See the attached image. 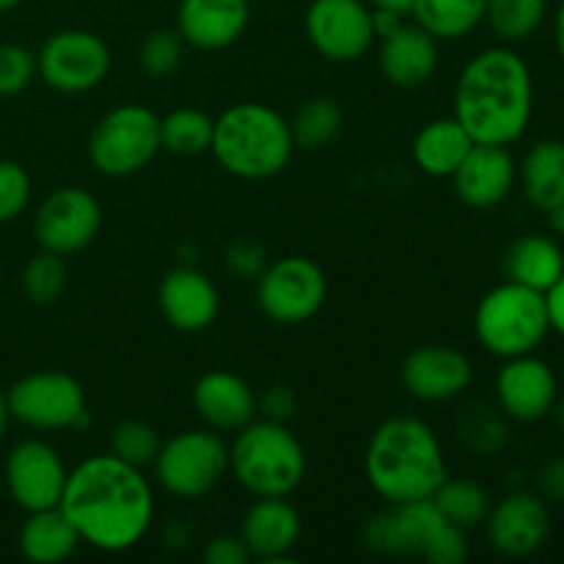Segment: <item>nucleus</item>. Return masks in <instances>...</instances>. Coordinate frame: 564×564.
Returning a JSON list of instances; mask_svg holds the SVG:
<instances>
[{
    "mask_svg": "<svg viewBox=\"0 0 564 564\" xmlns=\"http://www.w3.org/2000/svg\"><path fill=\"white\" fill-rule=\"evenodd\" d=\"M58 507L80 543L102 554H124L152 529L154 490L143 468L108 452L86 457L66 474Z\"/></svg>",
    "mask_w": 564,
    "mask_h": 564,
    "instance_id": "nucleus-1",
    "label": "nucleus"
},
{
    "mask_svg": "<svg viewBox=\"0 0 564 564\" xmlns=\"http://www.w3.org/2000/svg\"><path fill=\"white\" fill-rule=\"evenodd\" d=\"M534 80L512 47H488L463 66L455 86V119L474 143L510 147L529 130Z\"/></svg>",
    "mask_w": 564,
    "mask_h": 564,
    "instance_id": "nucleus-2",
    "label": "nucleus"
},
{
    "mask_svg": "<svg viewBox=\"0 0 564 564\" xmlns=\"http://www.w3.org/2000/svg\"><path fill=\"white\" fill-rule=\"evenodd\" d=\"M367 482L386 505L433 499L449 477L444 446L427 422L416 416H391L375 427L364 455Z\"/></svg>",
    "mask_w": 564,
    "mask_h": 564,
    "instance_id": "nucleus-3",
    "label": "nucleus"
},
{
    "mask_svg": "<svg viewBox=\"0 0 564 564\" xmlns=\"http://www.w3.org/2000/svg\"><path fill=\"white\" fill-rule=\"evenodd\" d=\"M220 169L237 180H273L290 165L295 141L290 121L264 102H237L215 119L213 147Z\"/></svg>",
    "mask_w": 564,
    "mask_h": 564,
    "instance_id": "nucleus-4",
    "label": "nucleus"
},
{
    "mask_svg": "<svg viewBox=\"0 0 564 564\" xmlns=\"http://www.w3.org/2000/svg\"><path fill=\"white\" fill-rule=\"evenodd\" d=\"M364 545L380 556H416L427 564H463L468 560L466 529L455 527L430 499L386 505L364 527Z\"/></svg>",
    "mask_w": 564,
    "mask_h": 564,
    "instance_id": "nucleus-5",
    "label": "nucleus"
},
{
    "mask_svg": "<svg viewBox=\"0 0 564 564\" xmlns=\"http://www.w3.org/2000/svg\"><path fill=\"white\" fill-rule=\"evenodd\" d=\"M306 449L286 424L253 419L229 446V471L257 499H286L306 479Z\"/></svg>",
    "mask_w": 564,
    "mask_h": 564,
    "instance_id": "nucleus-6",
    "label": "nucleus"
},
{
    "mask_svg": "<svg viewBox=\"0 0 564 564\" xmlns=\"http://www.w3.org/2000/svg\"><path fill=\"white\" fill-rule=\"evenodd\" d=\"M549 330L545 295L516 281H501L485 292L474 312V334L496 358L529 356L543 345Z\"/></svg>",
    "mask_w": 564,
    "mask_h": 564,
    "instance_id": "nucleus-7",
    "label": "nucleus"
},
{
    "mask_svg": "<svg viewBox=\"0 0 564 564\" xmlns=\"http://www.w3.org/2000/svg\"><path fill=\"white\" fill-rule=\"evenodd\" d=\"M160 149V116L138 102L116 105L94 124L88 138V160L102 176L138 174Z\"/></svg>",
    "mask_w": 564,
    "mask_h": 564,
    "instance_id": "nucleus-8",
    "label": "nucleus"
},
{
    "mask_svg": "<svg viewBox=\"0 0 564 564\" xmlns=\"http://www.w3.org/2000/svg\"><path fill=\"white\" fill-rule=\"evenodd\" d=\"M152 466L165 494L196 501L213 494L229 474V446L215 430H185L160 444Z\"/></svg>",
    "mask_w": 564,
    "mask_h": 564,
    "instance_id": "nucleus-9",
    "label": "nucleus"
},
{
    "mask_svg": "<svg viewBox=\"0 0 564 564\" xmlns=\"http://www.w3.org/2000/svg\"><path fill=\"white\" fill-rule=\"evenodd\" d=\"M6 400L11 419L39 433L80 430L88 424L86 391L72 375L55 369L22 375L6 391Z\"/></svg>",
    "mask_w": 564,
    "mask_h": 564,
    "instance_id": "nucleus-10",
    "label": "nucleus"
},
{
    "mask_svg": "<svg viewBox=\"0 0 564 564\" xmlns=\"http://www.w3.org/2000/svg\"><path fill=\"white\" fill-rule=\"evenodd\" d=\"M328 297L325 270L308 257H281L257 279V303L279 325H303L317 317Z\"/></svg>",
    "mask_w": 564,
    "mask_h": 564,
    "instance_id": "nucleus-11",
    "label": "nucleus"
},
{
    "mask_svg": "<svg viewBox=\"0 0 564 564\" xmlns=\"http://www.w3.org/2000/svg\"><path fill=\"white\" fill-rule=\"evenodd\" d=\"M110 47L91 31H58L42 44L36 72L53 91L83 94L97 88L110 72Z\"/></svg>",
    "mask_w": 564,
    "mask_h": 564,
    "instance_id": "nucleus-12",
    "label": "nucleus"
},
{
    "mask_svg": "<svg viewBox=\"0 0 564 564\" xmlns=\"http://www.w3.org/2000/svg\"><path fill=\"white\" fill-rule=\"evenodd\" d=\"M303 28L312 47L334 64L364 58L378 42L367 0H312Z\"/></svg>",
    "mask_w": 564,
    "mask_h": 564,
    "instance_id": "nucleus-13",
    "label": "nucleus"
},
{
    "mask_svg": "<svg viewBox=\"0 0 564 564\" xmlns=\"http://www.w3.org/2000/svg\"><path fill=\"white\" fill-rule=\"evenodd\" d=\"M102 226V207L83 187H58L39 204L33 215V237L39 248L58 257L83 251Z\"/></svg>",
    "mask_w": 564,
    "mask_h": 564,
    "instance_id": "nucleus-14",
    "label": "nucleus"
},
{
    "mask_svg": "<svg viewBox=\"0 0 564 564\" xmlns=\"http://www.w3.org/2000/svg\"><path fill=\"white\" fill-rule=\"evenodd\" d=\"M64 457L53 444L42 438H25L6 455L3 477L11 501L22 512H36L58 507L66 485Z\"/></svg>",
    "mask_w": 564,
    "mask_h": 564,
    "instance_id": "nucleus-15",
    "label": "nucleus"
},
{
    "mask_svg": "<svg viewBox=\"0 0 564 564\" xmlns=\"http://www.w3.org/2000/svg\"><path fill=\"white\" fill-rule=\"evenodd\" d=\"M560 400L556 375L543 358L529 356L505 358V367L496 375V402L507 419L521 424L540 422L551 416Z\"/></svg>",
    "mask_w": 564,
    "mask_h": 564,
    "instance_id": "nucleus-16",
    "label": "nucleus"
},
{
    "mask_svg": "<svg viewBox=\"0 0 564 564\" xmlns=\"http://www.w3.org/2000/svg\"><path fill=\"white\" fill-rule=\"evenodd\" d=\"M485 532L496 554L521 560L545 545L551 534V512L543 496L518 490L490 507L485 518Z\"/></svg>",
    "mask_w": 564,
    "mask_h": 564,
    "instance_id": "nucleus-17",
    "label": "nucleus"
},
{
    "mask_svg": "<svg viewBox=\"0 0 564 564\" xmlns=\"http://www.w3.org/2000/svg\"><path fill=\"white\" fill-rule=\"evenodd\" d=\"M402 389L419 402H452L468 391L474 367L466 352L449 345H422L402 361Z\"/></svg>",
    "mask_w": 564,
    "mask_h": 564,
    "instance_id": "nucleus-18",
    "label": "nucleus"
},
{
    "mask_svg": "<svg viewBox=\"0 0 564 564\" xmlns=\"http://www.w3.org/2000/svg\"><path fill=\"white\" fill-rule=\"evenodd\" d=\"M457 198L471 209H494L507 202L516 187L518 165L507 147L474 143L455 174L449 176Z\"/></svg>",
    "mask_w": 564,
    "mask_h": 564,
    "instance_id": "nucleus-19",
    "label": "nucleus"
},
{
    "mask_svg": "<svg viewBox=\"0 0 564 564\" xmlns=\"http://www.w3.org/2000/svg\"><path fill=\"white\" fill-rule=\"evenodd\" d=\"M158 306L171 328L182 334H198L218 319L220 295L213 279L202 270L174 268L160 281Z\"/></svg>",
    "mask_w": 564,
    "mask_h": 564,
    "instance_id": "nucleus-20",
    "label": "nucleus"
},
{
    "mask_svg": "<svg viewBox=\"0 0 564 564\" xmlns=\"http://www.w3.org/2000/svg\"><path fill=\"white\" fill-rule=\"evenodd\" d=\"M251 0H180L176 33L196 50H226L246 33Z\"/></svg>",
    "mask_w": 564,
    "mask_h": 564,
    "instance_id": "nucleus-21",
    "label": "nucleus"
},
{
    "mask_svg": "<svg viewBox=\"0 0 564 564\" xmlns=\"http://www.w3.org/2000/svg\"><path fill=\"white\" fill-rule=\"evenodd\" d=\"M193 408L215 433H237L257 419V391L235 372L215 369L193 386Z\"/></svg>",
    "mask_w": 564,
    "mask_h": 564,
    "instance_id": "nucleus-22",
    "label": "nucleus"
},
{
    "mask_svg": "<svg viewBox=\"0 0 564 564\" xmlns=\"http://www.w3.org/2000/svg\"><path fill=\"white\" fill-rule=\"evenodd\" d=\"M380 72L397 88H422L438 69V39L416 22H402L397 31L380 39Z\"/></svg>",
    "mask_w": 564,
    "mask_h": 564,
    "instance_id": "nucleus-23",
    "label": "nucleus"
},
{
    "mask_svg": "<svg viewBox=\"0 0 564 564\" xmlns=\"http://www.w3.org/2000/svg\"><path fill=\"white\" fill-rule=\"evenodd\" d=\"M240 538L251 560H290L301 540V516L286 499H257L242 516Z\"/></svg>",
    "mask_w": 564,
    "mask_h": 564,
    "instance_id": "nucleus-24",
    "label": "nucleus"
},
{
    "mask_svg": "<svg viewBox=\"0 0 564 564\" xmlns=\"http://www.w3.org/2000/svg\"><path fill=\"white\" fill-rule=\"evenodd\" d=\"M474 138L468 135L466 127L455 116L433 119L416 132L411 147V158L422 174L433 180H449L457 165L471 152Z\"/></svg>",
    "mask_w": 564,
    "mask_h": 564,
    "instance_id": "nucleus-25",
    "label": "nucleus"
},
{
    "mask_svg": "<svg viewBox=\"0 0 564 564\" xmlns=\"http://www.w3.org/2000/svg\"><path fill=\"white\" fill-rule=\"evenodd\" d=\"M501 268H505L507 281L545 292L562 279L564 251L551 237L523 235L507 246L505 257H501Z\"/></svg>",
    "mask_w": 564,
    "mask_h": 564,
    "instance_id": "nucleus-26",
    "label": "nucleus"
},
{
    "mask_svg": "<svg viewBox=\"0 0 564 564\" xmlns=\"http://www.w3.org/2000/svg\"><path fill=\"white\" fill-rule=\"evenodd\" d=\"M523 196L540 213H560L564 207V141L543 138L523 158L521 169Z\"/></svg>",
    "mask_w": 564,
    "mask_h": 564,
    "instance_id": "nucleus-27",
    "label": "nucleus"
},
{
    "mask_svg": "<svg viewBox=\"0 0 564 564\" xmlns=\"http://www.w3.org/2000/svg\"><path fill=\"white\" fill-rule=\"evenodd\" d=\"M17 545L28 562L61 564L75 554L77 545H80V534L72 527L69 518L61 512V507H50V510L28 512Z\"/></svg>",
    "mask_w": 564,
    "mask_h": 564,
    "instance_id": "nucleus-28",
    "label": "nucleus"
},
{
    "mask_svg": "<svg viewBox=\"0 0 564 564\" xmlns=\"http://www.w3.org/2000/svg\"><path fill=\"white\" fill-rule=\"evenodd\" d=\"M488 0H413L411 17L438 42L466 39L485 22Z\"/></svg>",
    "mask_w": 564,
    "mask_h": 564,
    "instance_id": "nucleus-29",
    "label": "nucleus"
},
{
    "mask_svg": "<svg viewBox=\"0 0 564 564\" xmlns=\"http://www.w3.org/2000/svg\"><path fill=\"white\" fill-rule=\"evenodd\" d=\"M435 507H438L441 516L449 523L460 529H474L479 523H485L490 512V496L477 479L471 477H446L444 482L438 485V490L433 494Z\"/></svg>",
    "mask_w": 564,
    "mask_h": 564,
    "instance_id": "nucleus-30",
    "label": "nucleus"
},
{
    "mask_svg": "<svg viewBox=\"0 0 564 564\" xmlns=\"http://www.w3.org/2000/svg\"><path fill=\"white\" fill-rule=\"evenodd\" d=\"M215 119L198 108H176L160 119V147L180 158H198L213 147Z\"/></svg>",
    "mask_w": 564,
    "mask_h": 564,
    "instance_id": "nucleus-31",
    "label": "nucleus"
},
{
    "mask_svg": "<svg viewBox=\"0 0 564 564\" xmlns=\"http://www.w3.org/2000/svg\"><path fill=\"white\" fill-rule=\"evenodd\" d=\"M549 14V0H488L485 22L507 44L532 39Z\"/></svg>",
    "mask_w": 564,
    "mask_h": 564,
    "instance_id": "nucleus-32",
    "label": "nucleus"
},
{
    "mask_svg": "<svg viewBox=\"0 0 564 564\" xmlns=\"http://www.w3.org/2000/svg\"><path fill=\"white\" fill-rule=\"evenodd\" d=\"M345 116L341 108L330 97H312L295 110L290 121L292 141L295 149H306V152H317V149L328 147L336 135L341 132Z\"/></svg>",
    "mask_w": 564,
    "mask_h": 564,
    "instance_id": "nucleus-33",
    "label": "nucleus"
},
{
    "mask_svg": "<svg viewBox=\"0 0 564 564\" xmlns=\"http://www.w3.org/2000/svg\"><path fill=\"white\" fill-rule=\"evenodd\" d=\"M66 264L64 257L50 251H39L25 262L20 273L22 295L33 303V306H53L66 290Z\"/></svg>",
    "mask_w": 564,
    "mask_h": 564,
    "instance_id": "nucleus-34",
    "label": "nucleus"
},
{
    "mask_svg": "<svg viewBox=\"0 0 564 564\" xmlns=\"http://www.w3.org/2000/svg\"><path fill=\"white\" fill-rule=\"evenodd\" d=\"M160 444L163 441H160L158 430L147 422H138V419H124L110 433V455L138 468L152 466L160 452Z\"/></svg>",
    "mask_w": 564,
    "mask_h": 564,
    "instance_id": "nucleus-35",
    "label": "nucleus"
},
{
    "mask_svg": "<svg viewBox=\"0 0 564 564\" xmlns=\"http://www.w3.org/2000/svg\"><path fill=\"white\" fill-rule=\"evenodd\" d=\"M182 53H185V42H182L180 33L160 28V31H152L141 42L138 64L149 77H169L180 69Z\"/></svg>",
    "mask_w": 564,
    "mask_h": 564,
    "instance_id": "nucleus-36",
    "label": "nucleus"
},
{
    "mask_svg": "<svg viewBox=\"0 0 564 564\" xmlns=\"http://www.w3.org/2000/svg\"><path fill=\"white\" fill-rule=\"evenodd\" d=\"M460 435L466 446L479 455H496L507 444V427L490 408H471L460 422Z\"/></svg>",
    "mask_w": 564,
    "mask_h": 564,
    "instance_id": "nucleus-37",
    "label": "nucleus"
},
{
    "mask_svg": "<svg viewBox=\"0 0 564 564\" xmlns=\"http://www.w3.org/2000/svg\"><path fill=\"white\" fill-rule=\"evenodd\" d=\"M31 176L14 160H0V224L20 218L31 204Z\"/></svg>",
    "mask_w": 564,
    "mask_h": 564,
    "instance_id": "nucleus-38",
    "label": "nucleus"
},
{
    "mask_svg": "<svg viewBox=\"0 0 564 564\" xmlns=\"http://www.w3.org/2000/svg\"><path fill=\"white\" fill-rule=\"evenodd\" d=\"M36 77V55L22 44H0V97L25 91Z\"/></svg>",
    "mask_w": 564,
    "mask_h": 564,
    "instance_id": "nucleus-39",
    "label": "nucleus"
},
{
    "mask_svg": "<svg viewBox=\"0 0 564 564\" xmlns=\"http://www.w3.org/2000/svg\"><path fill=\"white\" fill-rule=\"evenodd\" d=\"M226 268L237 279H259L268 264H264V248L259 246L251 237H240V240H231L226 248Z\"/></svg>",
    "mask_w": 564,
    "mask_h": 564,
    "instance_id": "nucleus-40",
    "label": "nucleus"
},
{
    "mask_svg": "<svg viewBox=\"0 0 564 564\" xmlns=\"http://www.w3.org/2000/svg\"><path fill=\"white\" fill-rule=\"evenodd\" d=\"M297 397L290 386H270L268 391L257 397V411L262 413V419H270V422L286 424L292 416H295Z\"/></svg>",
    "mask_w": 564,
    "mask_h": 564,
    "instance_id": "nucleus-41",
    "label": "nucleus"
},
{
    "mask_svg": "<svg viewBox=\"0 0 564 564\" xmlns=\"http://www.w3.org/2000/svg\"><path fill=\"white\" fill-rule=\"evenodd\" d=\"M204 562L207 564H248L251 554H248L246 543L237 534H218L204 545Z\"/></svg>",
    "mask_w": 564,
    "mask_h": 564,
    "instance_id": "nucleus-42",
    "label": "nucleus"
},
{
    "mask_svg": "<svg viewBox=\"0 0 564 564\" xmlns=\"http://www.w3.org/2000/svg\"><path fill=\"white\" fill-rule=\"evenodd\" d=\"M538 490L549 501L564 505V457L545 463L538 474Z\"/></svg>",
    "mask_w": 564,
    "mask_h": 564,
    "instance_id": "nucleus-43",
    "label": "nucleus"
},
{
    "mask_svg": "<svg viewBox=\"0 0 564 564\" xmlns=\"http://www.w3.org/2000/svg\"><path fill=\"white\" fill-rule=\"evenodd\" d=\"M543 295H545V312H549L551 330H556V334L564 339V273L551 290L543 292Z\"/></svg>",
    "mask_w": 564,
    "mask_h": 564,
    "instance_id": "nucleus-44",
    "label": "nucleus"
},
{
    "mask_svg": "<svg viewBox=\"0 0 564 564\" xmlns=\"http://www.w3.org/2000/svg\"><path fill=\"white\" fill-rule=\"evenodd\" d=\"M372 11H391V14L411 17L413 0H367Z\"/></svg>",
    "mask_w": 564,
    "mask_h": 564,
    "instance_id": "nucleus-45",
    "label": "nucleus"
},
{
    "mask_svg": "<svg viewBox=\"0 0 564 564\" xmlns=\"http://www.w3.org/2000/svg\"><path fill=\"white\" fill-rule=\"evenodd\" d=\"M554 42H556V53H560L564 64V0L560 3V9H556V17H554Z\"/></svg>",
    "mask_w": 564,
    "mask_h": 564,
    "instance_id": "nucleus-46",
    "label": "nucleus"
},
{
    "mask_svg": "<svg viewBox=\"0 0 564 564\" xmlns=\"http://www.w3.org/2000/svg\"><path fill=\"white\" fill-rule=\"evenodd\" d=\"M11 422V413H9V400H6V391L0 389V444L6 438V430H9Z\"/></svg>",
    "mask_w": 564,
    "mask_h": 564,
    "instance_id": "nucleus-47",
    "label": "nucleus"
},
{
    "mask_svg": "<svg viewBox=\"0 0 564 564\" xmlns=\"http://www.w3.org/2000/svg\"><path fill=\"white\" fill-rule=\"evenodd\" d=\"M165 540H169V543L174 540L176 549H182V545H185V540H187V529H185V532H176V523H174V527H169V532H165Z\"/></svg>",
    "mask_w": 564,
    "mask_h": 564,
    "instance_id": "nucleus-48",
    "label": "nucleus"
},
{
    "mask_svg": "<svg viewBox=\"0 0 564 564\" xmlns=\"http://www.w3.org/2000/svg\"><path fill=\"white\" fill-rule=\"evenodd\" d=\"M551 413H554V419H556V427H560L564 433V400H556L554 411H551Z\"/></svg>",
    "mask_w": 564,
    "mask_h": 564,
    "instance_id": "nucleus-49",
    "label": "nucleus"
},
{
    "mask_svg": "<svg viewBox=\"0 0 564 564\" xmlns=\"http://www.w3.org/2000/svg\"><path fill=\"white\" fill-rule=\"evenodd\" d=\"M22 0H0V14H6V11H11V9H17V6H20Z\"/></svg>",
    "mask_w": 564,
    "mask_h": 564,
    "instance_id": "nucleus-50",
    "label": "nucleus"
},
{
    "mask_svg": "<svg viewBox=\"0 0 564 564\" xmlns=\"http://www.w3.org/2000/svg\"><path fill=\"white\" fill-rule=\"evenodd\" d=\"M551 220H554V226H556V229H560L562 235H564V207L560 209V213H554V215H551Z\"/></svg>",
    "mask_w": 564,
    "mask_h": 564,
    "instance_id": "nucleus-51",
    "label": "nucleus"
}]
</instances>
